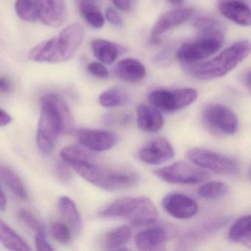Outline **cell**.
I'll use <instances>...</instances> for the list:
<instances>
[{
  "label": "cell",
  "mask_w": 251,
  "mask_h": 251,
  "mask_svg": "<svg viewBox=\"0 0 251 251\" xmlns=\"http://www.w3.org/2000/svg\"><path fill=\"white\" fill-rule=\"evenodd\" d=\"M0 176L2 183L20 199L27 198V192L21 177L10 167L1 165Z\"/></svg>",
  "instance_id": "obj_25"
},
{
  "label": "cell",
  "mask_w": 251,
  "mask_h": 251,
  "mask_svg": "<svg viewBox=\"0 0 251 251\" xmlns=\"http://www.w3.org/2000/svg\"><path fill=\"white\" fill-rule=\"evenodd\" d=\"M1 201H0V209H1V211L3 212V211H5L7 207V199L6 196H5V193H4L3 189L2 188V190H1Z\"/></svg>",
  "instance_id": "obj_43"
},
{
  "label": "cell",
  "mask_w": 251,
  "mask_h": 251,
  "mask_svg": "<svg viewBox=\"0 0 251 251\" xmlns=\"http://www.w3.org/2000/svg\"><path fill=\"white\" fill-rule=\"evenodd\" d=\"M42 0H17L15 10L20 19L26 22H35L40 19Z\"/></svg>",
  "instance_id": "obj_26"
},
{
  "label": "cell",
  "mask_w": 251,
  "mask_h": 251,
  "mask_svg": "<svg viewBox=\"0 0 251 251\" xmlns=\"http://www.w3.org/2000/svg\"><path fill=\"white\" fill-rule=\"evenodd\" d=\"M219 8L227 20L239 25H251V9L245 2L239 0H224Z\"/></svg>",
  "instance_id": "obj_15"
},
{
  "label": "cell",
  "mask_w": 251,
  "mask_h": 251,
  "mask_svg": "<svg viewBox=\"0 0 251 251\" xmlns=\"http://www.w3.org/2000/svg\"><path fill=\"white\" fill-rule=\"evenodd\" d=\"M228 239L233 243L251 249V215L238 219L230 227Z\"/></svg>",
  "instance_id": "obj_21"
},
{
  "label": "cell",
  "mask_w": 251,
  "mask_h": 251,
  "mask_svg": "<svg viewBox=\"0 0 251 251\" xmlns=\"http://www.w3.org/2000/svg\"><path fill=\"white\" fill-rule=\"evenodd\" d=\"M0 242L7 249L15 251H30V245L5 222H0Z\"/></svg>",
  "instance_id": "obj_23"
},
{
  "label": "cell",
  "mask_w": 251,
  "mask_h": 251,
  "mask_svg": "<svg viewBox=\"0 0 251 251\" xmlns=\"http://www.w3.org/2000/svg\"><path fill=\"white\" fill-rule=\"evenodd\" d=\"M105 17L107 20L113 25L116 27H121L123 26V22L120 14L112 8H108L105 11Z\"/></svg>",
  "instance_id": "obj_39"
},
{
  "label": "cell",
  "mask_w": 251,
  "mask_h": 251,
  "mask_svg": "<svg viewBox=\"0 0 251 251\" xmlns=\"http://www.w3.org/2000/svg\"><path fill=\"white\" fill-rule=\"evenodd\" d=\"M12 122V118L11 116L4 111L3 109H1V113H0V126L4 127V126H8V124Z\"/></svg>",
  "instance_id": "obj_42"
},
{
  "label": "cell",
  "mask_w": 251,
  "mask_h": 251,
  "mask_svg": "<svg viewBox=\"0 0 251 251\" xmlns=\"http://www.w3.org/2000/svg\"><path fill=\"white\" fill-rule=\"evenodd\" d=\"M228 190V186L223 182L210 181L200 188L198 195L203 199L216 200L226 196Z\"/></svg>",
  "instance_id": "obj_31"
},
{
  "label": "cell",
  "mask_w": 251,
  "mask_h": 251,
  "mask_svg": "<svg viewBox=\"0 0 251 251\" xmlns=\"http://www.w3.org/2000/svg\"><path fill=\"white\" fill-rule=\"evenodd\" d=\"M114 5L123 11H128L131 8V0H112Z\"/></svg>",
  "instance_id": "obj_40"
},
{
  "label": "cell",
  "mask_w": 251,
  "mask_h": 251,
  "mask_svg": "<svg viewBox=\"0 0 251 251\" xmlns=\"http://www.w3.org/2000/svg\"><path fill=\"white\" fill-rule=\"evenodd\" d=\"M131 115L128 113H110L104 117L106 126H126L131 121Z\"/></svg>",
  "instance_id": "obj_35"
},
{
  "label": "cell",
  "mask_w": 251,
  "mask_h": 251,
  "mask_svg": "<svg viewBox=\"0 0 251 251\" xmlns=\"http://www.w3.org/2000/svg\"><path fill=\"white\" fill-rule=\"evenodd\" d=\"M114 71L119 77L131 83L140 81L146 75L145 66L133 58H126L119 61Z\"/></svg>",
  "instance_id": "obj_19"
},
{
  "label": "cell",
  "mask_w": 251,
  "mask_h": 251,
  "mask_svg": "<svg viewBox=\"0 0 251 251\" xmlns=\"http://www.w3.org/2000/svg\"><path fill=\"white\" fill-rule=\"evenodd\" d=\"M11 80L5 76H1L0 77V91L2 93H7L9 92L11 90Z\"/></svg>",
  "instance_id": "obj_41"
},
{
  "label": "cell",
  "mask_w": 251,
  "mask_h": 251,
  "mask_svg": "<svg viewBox=\"0 0 251 251\" xmlns=\"http://www.w3.org/2000/svg\"><path fill=\"white\" fill-rule=\"evenodd\" d=\"M84 36L80 25L74 23L61 30L56 37L36 45L28 52L30 61L38 63H61L73 58Z\"/></svg>",
  "instance_id": "obj_2"
},
{
  "label": "cell",
  "mask_w": 251,
  "mask_h": 251,
  "mask_svg": "<svg viewBox=\"0 0 251 251\" xmlns=\"http://www.w3.org/2000/svg\"><path fill=\"white\" fill-rule=\"evenodd\" d=\"M163 181L173 184L194 185L207 180L209 175L198 166L177 161L153 172Z\"/></svg>",
  "instance_id": "obj_7"
},
{
  "label": "cell",
  "mask_w": 251,
  "mask_h": 251,
  "mask_svg": "<svg viewBox=\"0 0 251 251\" xmlns=\"http://www.w3.org/2000/svg\"><path fill=\"white\" fill-rule=\"evenodd\" d=\"M87 71L95 77L105 79L109 76L108 69L99 62H91L87 65Z\"/></svg>",
  "instance_id": "obj_36"
},
{
  "label": "cell",
  "mask_w": 251,
  "mask_h": 251,
  "mask_svg": "<svg viewBox=\"0 0 251 251\" xmlns=\"http://www.w3.org/2000/svg\"><path fill=\"white\" fill-rule=\"evenodd\" d=\"M66 14L65 0H42L40 20L45 25L59 27L64 23Z\"/></svg>",
  "instance_id": "obj_17"
},
{
  "label": "cell",
  "mask_w": 251,
  "mask_h": 251,
  "mask_svg": "<svg viewBox=\"0 0 251 251\" xmlns=\"http://www.w3.org/2000/svg\"><path fill=\"white\" fill-rule=\"evenodd\" d=\"M175 151L170 142L164 137L157 138L147 144L139 152L141 161L151 165H159L173 159Z\"/></svg>",
  "instance_id": "obj_11"
},
{
  "label": "cell",
  "mask_w": 251,
  "mask_h": 251,
  "mask_svg": "<svg viewBox=\"0 0 251 251\" xmlns=\"http://www.w3.org/2000/svg\"><path fill=\"white\" fill-rule=\"evenodd\" d=\"M35 245H36V250L39 251H54V248L47 239L45 230L36 233Z\"/></svg>",
  "instance_id": "obj_37"
},
{
  "label": "cell",
  "mask_w": 251,
  "mask_h": 251,
  "mask_svg": "<svg viewBox=\"0 0 251 251\" xmlns=\"http://www.w3.org/2000/svg\"><path fill=\"white\" fill-rule=\"evenodd\" d=\"M164 209L175 218L186 220L194 217L198 211L197 202L192 198L180 193H170L162 201Z\"/></svg>",
  "instance_id": "obj_12"
},
{
  "label": "cell",
  "mask_w": 251,
  "mask_h": 251,
  "mask_svg": "<svg viewBox=\"0 0 251 251\" xmlns=\"http://www.w3.org/2000/svg\"><path fill=\"white\" fill-rule=\"evenodd\" d=\"M91 48L95 58L105 64H113L118 56V48L112 42L104 39L92 41Z\"/></svg>",
  "instance_id": "obj_24"
},
{
  "label": "cell",
  "mask_w": 251,
  "mask_h": 251,
  "mask_svg": "<svg viewBox=\"0 0 251 251\" xmlns=\"http://www.w3.org/2000/svg\"><path fill=\"white\" fill-rule=\"evenodd\" d=\"M158 217V210L153 202L145 197H139L136 207L126 219L132 226L140 227L153 224Z\"/></svg>",
  "instance_id": "obj_13"
},
{
  "label": "cell",
  "mask_w": 251,
  "mask_h": 251,
  "mask_svg": "<svg viewBox=\"0 0 251 251\" xmlns=\"http://www.w3.org/2000/svg\"><path fill=\"white\" fill-rule=\"evenodd\" d=\"M245 83H246L247 86H248V89L251 91V72L248 73V75L245 77Z\"/></svg>",
  "instance_id": "obj_44"
},
{
  "label": "cell",
  "mask_w": 251,
  "mask_h": 251,
  "mask_svg": "<svg viewBox=\"0 0 251 251\" xmlns=\"http://www.w3.org/2000/svg\"><path fill=\"white\" fill-rule=\"evenodd\" d=\"M131 230L127 226H120L107 233L104 246L108 251H120L131 238Z\"/></svg>",
  "instance_id": "obj_27"
},
{
  "label": "cell",
  "mask_w": 251,
  "mask_h": 251,
  "mask_svg": "<svg viewBox=\"0 0 251 251\" xmlns=\"http://www.w3.org/2000/svg\"><path fill=\"white\" fill-rule=\"evenodd\" d=\"M223 41L224 38L221 31L202 35V37L195 42L182 45L177 52V59L183 63H193L205 59L222 48Z\"/></svg>",
  "instance_id": "obj_6"
},
{
  "label": "cell",
  "mask_w": 251,
  "mask_h": 251,
  "mask_svg": "<svg viewBox=\"0 0 251 251\" xmlns=\"http://www.w3.org/2000/svg\"><path fill=\"white\" fill-rule=\"evenodd\" d=\"M251 52V42L248 41L236 42L211 61L194 70V76L202 80L223 77L245 59Z\"/></svg>",
  "instance_id": "obj_4"
},
{
  "label": "cell",
  "mask_w": 251,
  "mask_h": 251,
  "mask_svg": "<svg viewBox=\"0 0 251 251\" xmlns=\"http://www.w3.org/2000/svg\"><path fill=\"white\" fill-rule=\"evenodd\" d=\"M138 198H122L105 205L100 211L99 215L105 218H127L137 203Z\"/></svg>",
  "instance_id": "obj_20"
},
{
  "label": "cell",
  "mask_w": 251,
  "mask_h": 251,
  "mask_svg": "<svg viewBox=\"0 0 251 251\" xmlns=\"http://www.w3.org/2000/svg\"><path fill=\"white\" fill-rule=\"evenodd\" d=\"M89 2H92L94 4L98 3L100 2V0H88Z\"/></svg>",
  "instance_id": "obj_46"
},
{
  "label": "cell",
  "mask_w": 251,
  "mask_h": 251,
  "mask_svg": "<svg viewBox=\"0 0 251 251\" xmlns=\"http://www.w3.org/2000/svg\"><path fill=\"white\" fill-rule=\"evenodd\" d=\"M69 165L70 164L64 161V162L59 163L57 166V176L62 181H67L72 177V172Z\"/></svg>",
  "instance_id": "obj_38"
},
{
  "label": "cell",
  "mask_w": 251,
  "mask_h": 251,
  "mask_svg": "<svg viewBox=\"0 0 251 251\" xmlns=\"http://www.w3.org/2000/svg\"><path fill=\"white\" fill-rule=\"evenodd\" d=\"M74 126L71 111L59 95L47 94L41 98L36 143L42 154L49 155L55 148L58 136L61 133H71Z\"/></svg>",
  "instance_id": "obj_1"
},
{
  "label": "cell",
  "mask_w": 251,
  "mask_h": 251,
  "mask_svg": "<svg viewBox=\"0 0 251 251\" xmlns=\"http://www.w3.org/2000/svg\"><path fill=\"white\" fill-rule=\"evenodd\" d=\"M18 217L27 227L36 233L45 230L43 225L38 220L37 217L27 209L20 210L18 213Z\"/></svg>",
  "instance_id": "obj_34"
},
{
  "label": "cell",
  "mask_w": 251,
  "mask_h": 251,
  "mask_svg": "<svg viewBox=\"0 0 251 251\" xmlns=\"http://www.w3.org/2000/svg\"><path fill=\"white\" fill-rule=\"evenodd\" d=\"M79 10L82 17L94 28L100 29L105 24L104 17L95 4L88 0H81L79 4Z\"/></svg>",
  "instance_id": "obj_29"
},
{
  "label": "cell",
  "mask_w": 251,
  "mask_h": 251,
  "mask_svg": "<svg viewBox=\"0 0 251 251\" xmlns=\"http://www.w3.org/2000/svg\"><path fill=\"white\" fill-rule=\"evenodd\" d=\"M168 234L162 227H153L138 233L135 240L136 248L141 251H161L167 245Z\"/></svg>",
  "instance_id": "obj_14"
},
{
  "label": "cell",
  "mask_w": 251,
  "mask_h": 251,
  "mask_svg": "<svg viewBox=\"0 0 251 251\" xmlns=\"http://www.w3.org/2000/svg\"><path fill=\"white\" fill-rule=\"evenodd\" d=\"M194 26L198 31L202 33V35L221 31L220 23L214 19L207 17L197 19L194 23Z\"/></svg>",
  "instance_id": "obj_32"
},
{
  "label": "cell",
  "mask_w": 251,
  "mask_h": 251,
  "mask_svg": "<svg viewBox=\"0 0 251 251\" xmlns=\"http://www.w3.org/2000/svg\"><path fill=\"white\" fill-rule=\"evenodd\" d=\"M70 166L85 180L104 190H126L137 186L139 182V175L130 170L105 168L92 161H80Z\"/></svg>",
  "instance_id": "obj_3"
},
{
  "label": "cell",
  "mask_w": 251,
  "mask_h": 251,
  "mask_svg": "<svg viewBox=\"0 0 251 251\" xmlns=\"http://www.w3.org/2000/svg\"><path fill=\"white\" fill-rule=\"evenodd\" d=\"M193 14L192 8H178L163 14L152 27V36H158L189 20Z\"/></svg>",
  "instance_id": "obj_16"
},
{
  "label": "cell",
  "mask_w": 251,
  "mask_h": 251,
  "mask_svg": "<svg viewBox=\"0 0 251 251\" xmlns=\"http://www.w3.org/2000/svg\"><path fill=\"white\" fill-rule=\"evenodd\" d=\"M128 102V95L120 88H111L102 92L99 97L100 104L105 108L123 106Z\"/></svg>",
  "instance_id": "obj_30"
},
{
  "label": "cell",
  "mask_w": 251,
  "mask_h": 251,
  "mask_svg": "<svg viewBox=\"0 0 251 251\" xmlns=\"http://www.w3.org/2000/svg\"><path fill=\"white\" fill-rule=\"evenodd\" d=\"M202 119L211 130L226 136L236 133L239 126L236 114L230 108L220 104L205 108L202 112Z\"/></svg>",
  "instance_id": "obj_9"
},
{
  "label": "cell",
  "mask_w": 251,
  "mask_h": 251,
  "mask_svg": "<svg viewBox=\"0 0 251 251\" xmlns=\"http://www.w3.org/2000/svg\"><path fill=\"white\" fill-rule=\"evenodd\" d=\"M198 98V92L192 88L176 90H155L148 97L150 102L155 108L166 112H173L189 106Z\"/></svg>",
  "instance_id": "obj_8"
},
{
  "label": "cell",
  "mask_w": 251,
  "mask_h": 251,
  "mask_svg": "<svg viewBox=\"0 0 251 251\" xmlns=\"http://www.w3.org/2000/svg\"><path fill=\"white\" fill-rule=\"evenodd\" d=\"M50 233L55 240L61 243H67L71 239V231L65 223L58 222L52 223L50 226Z\"/></svg>",
  "instance_id": "obj_33"
},
{
  "label": "cell",
  "mask_w": 251,
  "mask_h": 251,
  "mask_svg": "<svg viewBox=\"0 0 251 251\" xmlns=\"http://www.w3.org/2000/svg\"><path fill=\"white\" fill-rule=\"evenodd\" d=\"M249 176H250V177H251V168H250Z\"/></svg>",
  "instance_id": "obj_47"
},
{
  "label": "cell",
  "mask_w": 251,
  "mask_h": 251,
  "mask_svg": "<svg viewBox=\"0 0 251 251\" xmlns=\"http://www.w3.org/2000/svg\"><path fill=\"white\" fill-rule=\"evenodd\" d=\"M169 2L174 4V5H180L183 2V0H169Z\"/></svg>",
  "instance_id": "obj_45"
},
{
  "label": "cell",
  "mask_w": 251,
  "mask_h": 251,
  "mask_svg": "<svg viewBox=\"0 0 251 251\" xmlns=\"http://www.w3.org/2000/svg\"><path fill=\"white\" fill-rule=\"evenodd\" d=\"M58 210L64 220L75 233H80L82 228V219L75 202L67 196L60 197Z\"/></svg>",
  "instance_id": "obj_22"
},
{
  "label": "cell",
  "mask_w": 251,
  "mask_h": 251,
  "mask_svg": "<svg viewBox=\"0 0 251 251\" xmlns=\"http://www.w3.org/2000/svg\"><path fill=\"white\" fill-rule=\"evenodd\" d=\"M93 151H90L84 146L70 145L63 148L61 151V156L63 161L69 164L80 161H92L95 158Z\"/></svg>",
  "instance_id": "obj_28"
},
{
  "label": "cell",
  "mask_w": 251,
  "mask_h": 251,
  "mask_svg": "<svg viewBox=\"0 0 251 251\" xmlns=\"http://www.w3.org/2000/svg\"><path fill=\"white\" fill-rule=\"evenodd\" d=\"M77 137L81 145L93 152L108 151L114 148L119 141L116 133L102 130L80 129Z\"/></svg>",
  "instance_id": "obj_10"
},
{
  "label": "cell",
  "mask_w": 251,
  "mask_h": 251,
  "mask_svg": "<svg viewBox=\"0 0 251 251\" xmlns=\"http://www.w3.org/2000/svg\"><path fill=\"white\" fill-rule=\"evenodd\" d=\"M186 156L195 165L217 174L233 176L239 171L237 163L233 158L210 150L192 148L186 152Z\"/></svg>",
  "instance_id": "obj_5"
},
{
  "label": "cell",
  "mask_w": 251,
  "mask_h": 251,
  "mask_svg": "<svg viewBox=\"0 0 251 251\" xmlns=\"http://www.w3.org/2000/svg\"><path fill=\"white\" fill-rule=\"evenodd\" d=\"M138 126L144 131L155 133L162 128L164 118L161 113L149 105H138L136 108Z\"/></svg>",
  "instance_id": "obj_18"
}]
</instances>
